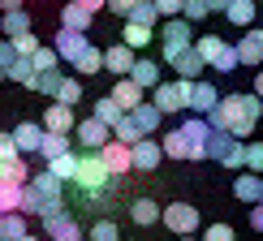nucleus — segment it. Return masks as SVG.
Wrapping results in <instances>:
<instances>
[{"label": "nucleus", "mask_w": 263, "mask_h": 241, "mask_svg": "<svg viewBox=\"0 0 263 241\" xmlns=\"http://www.w3.org/2000/svg\"><path fill=\"white\" fill-rule=\"evenodd\" d=\"M259 116H263L259 95L255 91H233V95H220V104L207 112V125L224 129V134H233V138H250L255 125H259Z\"/></svg>", "instance_id": "1"}, {"label": "nucleus", "mask_w": 263, "mask_h": 241, "mask_svg": "<svg viewBox=\"0 0 263 241\" xmlns=\"http://www.w3.org/2000/svg\"><path fill=\"white\" fill-rule=\"evenodd\" d=\"M207 138H212L207 116H190L185 125L168 129V134L160 138V147H164L168 159H207Z\"/></svg>", "instance_id": "2"}, {"label": "nucleus", "mask_w": 263, "mask_h": 241, "mask_svg": "<svg viewBox=\"0 0 263 241\" xmlns=\"http://www.w3.org/2000/svg\"><path fill=\"white\" fill-rule=\"evenodd\" d=\"M207 159L224 164L229 172H242L246 168V138H233V134H224V129H212V138H207Z\"/></svg>", "instance_id": "3"}, {"label": "nucleus", "mask_w": 263, "mask_h": 241, "mask_svg": "<svg viewBox=\"0 0 263 241\" xmlns=\"http://www.w3.org/2000/svg\"><path fill=\"white\" fill-rule=\"evenodd\" d=\"M73 181H78L86 194H104V190H108V185H112L117 177L104 168L100 151H86V155H78V177H73Z\"/></svg>", "instance_id": "4"}, {"label": "nucleus", "mask_w": 263, "mask_h": 241, "mask_svg": "<svg viewBox=\"0 0 263 241\" xmlns=\"http://www.w3.org/2000/svg\"><path fill=\"white\" fill-rule=\"evenodd\" d=\"M160 43H164V65H173L185 48L194 43V26L185 17H164V30H160Z\"/></svg>", "instance_id": "5"}, {"label": "nucleus", "mask_w": 263, "mask_h": 241, "mask_svg": "<svg viewBox=\"0 0 263 241\" xmlns=\"http://www.w3.org/2000/svg\"><path fill=\"white\" fill-rule=\"evenodd\" d=\"M190 78H173V82H160L156 95H151V104L160 108V112H181V108H190Z\"/></svg>", "instance_id": "6"}, {"label": "nucleus", "mask_w": 263, "mask_h": 241, "mask_svg": "<svg viewBox=\"0 0 263 241\" xmlns=\"http://www.w3.org/2000/svg\"><path fill=\"white\" fill-rule=\"evenodd\" d=\"M160 220L168 233H177V237H194L199 233V207H190V203H168L160 211Z\"/></svg>", "instance_id": "7"}, {"label": "nucleus", "mask_w": 263, "mask_h": 241, "mask_svg": "<svg viewBox=\"0 0 263 241\" xmlns=\"http://www.w3.org/2000/svg\"><path fill=\"white\" fill-rule=\"evenodd\" d=\"M73 142H78L82 151H104L108 142H112V129H108L100 116H86V120L73 125Z\"/></svg>", "instance_id": "8"}, {"label": "nucleus", "mask_w": 263, "mask_h": 241, "mask_svg": "<svg viewBox=\"0 0 263 241\" xmlns=\"http://www.w3.org/2000/svg\"><path fill=\"white\" fill-rule=\"evenodd\" d=\"M129 164H134V172H156L160 164H164V147H160L151 134L138 138L134 147H129Z\"/></svg>", "instance_id": "9"}, {"label": "nucleus", "mask_w": 263, "mask_h": 241, "mask_svg": "<svg viewBox=\"0 0 263 241\" xmlns=\"http://www.w3.org/2000/svg\"><path fill=\"white\" fill-rule=\"evenodd\" d=\"M52 48H57V56H61V61H69V65H73L86 48H91V35H86V30H65V26H61Z\"/></svg>", "instance_id": "10"}, {"label": "nucleus", "mask_w": 263, "mask_h": 241, "mask_svg": "<svg viewBox=\"0 0 263 241\" xmlns=\"http://www.w3.org/2000/svg\"><path fill=\"white\" fill-rule=\"evenodd\" d=\"M43 228H48V241H82V237H86V233H82V224L73 220L69 211L48 215V220H43Z\"/></svg>", "instance_id": "11"}, {"label": "nucleus", "mask_w": 263, "mask_h": 241, "mask_svg": "<svg viewBox=\"0 0 263 241\" xmlns=\"http://www.w3.org/2000/svg\"><path fill=\"white\" fill-rule=\"evenodd\" d=\"M233 48H237V61H242V65L259 69V65H263V30H259V26H250L246 35L233 43Z\"/></svg>", "instance_id": "12"}, {"label": "nucleus", "mask_w": 263, "mask_h": 241, "mask_svg": "<svg viewBox=\"0 0 263 241\" xmlns=\"http://www.w3.org/2000/svg\"><path fill=\"white\" fill-rule=\"evenodd\" d=\"M73 125H78V116H73L69 104H48V112H43V129L48 134H73Z\"/></svg>", "instance_id": "13"}, {"label": "nucleus", "mask_w": 263, "mask_h": 241, "mask_svg": "<svg viewBox=\"0 0 263 241\" xmlns=\"http://www.w3.org/2000/svg\"><path fill=\"white\" fill-rule=\"evenodd\" d=\"M100 159H104V168L112 172V177H125V172H134V164H129V147H125V142H117V138L100 151Z\"/></svg>", "instance_id": "14"}, {"label": "nucleus", "mask_w": 263, "mask_h": 241, "mask_svg": "<svg viewBox=\"0 0 263 241\" xmlns=\"http://www.w3.org/2000/svg\"><path fill=\"white\" fill-rule=\"evenodd\" d=\"M43 134H48L43 125H35V120H22V125L13 129V142H17V151H22V155H39Z\"/></svg>", "instance_id": "15"}, {"label": "nucleus", "mask_w": 263, "mask_h": 241, "mask_svg": "<svg viewBox=\"0 0 263 241\" xmlns=\"http://www.w3.org/2000/svg\"><path fill=\"white\" fill-rule=\"evenodd\" d=\"M129 78H134V82L142 86V91H156V86L164 82V65H160V61H151V56H142V61H134Z\"/></svg>", "instance_id": "16"}, {"label": "nucleus", "mask_w": 263, "mask_h": 241, "mask_svg": "<svg viewBox=\"0 0 263 241\" xmlns=\"http://www.w3.org/2000/svg\"><path fill=\"white\" fill-rule=\"evenodd\" d=\"M216 104H220V91H216L207 78H199V82L190 86V108H194V116H207Z\"/></svg>", "instance_id": "17"}, {"label": "nucleus", "mask_w": 263, "mask_h": 241, "mask_svg": "<svg viewBox=\"0 0 263 241\" xmlns=\"http://www.w3.org/2000/svg\"><path fill=\"white\" fill-rule=\"evenodd\" d=\"M134 48H125V43H117V48H108L104 52V69L108 73H117V78H129V69H134Z\"/></svg>", "instance_id": "18"}, {"label": "nucleus", "mask_w": 263, "mask_h": 241, "mask_svg": "<svg viewBox=\"0 0 263 241\" xmlns=\"http://www.w3.org/2000/svg\"><path fill=\"white\" fill-rule=\"evenodd\" d=\"M91 22H95V13H91V9H82L78 0H69V5L61 9V26L65 30H86V35H91Z\"/></svg>", "instance_id": "19"}, {"label": "nucleus", "mask_w": 263, "mask_h": 241, "mask_svg": "<svg viewBox=\"0 0 263 241\" xmlns=\"http://www.w3.org/2000/svg\"><path fill=\"white\" fill-rule=\"evenodd\" d=\"M168 69H177V78H190V82H199V69H207V61L199 56V48L190 43V48H185L181 56H177V61L168 65Z\"/></svg>", "instance_id": "20"}, {"label": "nucleus", "mask_w": 263, "mask_h": 241, "mask_svg": "<svg viewBox=\"0 0 263 241\" xmlns=\"http://www.w3.org/2000/svg\"><path fill=\"white\" fill-rule=\"evenodd\" d=\"M129 120H134L142 134H156V129H160V120H164V112H160L156 104H147V99H142V104H134V108H129Z\"/></svg>", "instance_id": "21"}, {"label": "nucleus", "mask_w": 263, "mask_h": 241, "mask_svg": "<svg viewBox=\"0 0 263 241\" xmlns=\"http://www.w3.org/2000/svg\"><path fill=\"white\" fill-rule=\"evenodd\" d=\"M255 13H259L255 0H229V9H224V17L233 22V26H242V30L255 26Z\"/></svg>", "instance_id": "22"}, {"label": "nucleus", "mask_w": 263, "mask_h": 241, "mask_svg": "<svg viewBox=\"0 0 263 241\" xmlns=\"http://www.w3.org/2000/svg\"><path fill=\"white\" fill-rule=\"evenodd\" d=\"M0 35H5V39L30 35V13H26V9H9V13L0 17Z\"/></svg>", "instance_id": "23"}, {"label": "nucleus", "mask_w": 263, "mask_h": 241, "mask_svg": "<svg viewBox=\"0 0 263 241\" xmlns=\"http://www.w3.org/2000/svg\"><path fill=\"white\" fill-rule=\"evenodd\" d=\"M0 181H9V185H26V181H30L26 155H13V159H0Z\"/></svg>", "instance_id": "24"}, {"label": "nucleus", "mask_w": 263, "mask_h": 241, "mask_svg": "<svg viewBox=\"0 0 263 241\" xmlns=\"http://www.w3.org/2000/svg\"><path fill=\"white\" fill-rule=\"evenodd\" d=\"M233 194L242 203H259V194H263V177L259 172H242V177L233 181Z\"/></svg>", "instance_id": "25"}, {"label": "nucleus", "mask_w": 263, "mask_h": 241, "mask_svg": "<svg viewBox=\"0 0 263 241\" xmlns=\"http://www.w3.org/2000/svg\"><path fill=\"white\" fill-rule=\"evenodd\" d=\"M112 99H117V104H121L125 112H129L134 104H142V86H138L134 78H117V86H112Z\"/></svg>", "instance_id": "26"}, {"label": "nucleus", "mask_w": 263, "mask_h": 241, "mask_svg": "<svg viewBox=\"0 0 263 241\" xmlns=\"http://www.w3.org/2000/svg\"><path fill=\"white\" fill-rule=\"evenodd\" d=\"M35 78H39L35 61H30V56H17L13 69H9V82H17V86H26V91H35Z\"/></svg>", "instance_id": "27"}, {"label": "nucleus", "mask_w": 263, "mask_h": 241, "mask_svg": "<svg viewBox=\"0 0 263 241\" xmlns=\"http://www.w3.org/2000/svg\"><path fill=\"white\" fill-rule=\"evenodd\" d=\"M151 39H156V30H151V26H138V22H125V30H121V43H125V48L142 52V48H147Z\"/></svg>", "instance_id": "28"}, {"label": "nucleus", "mask_w": 263, "mask_h": 241, "mask_svg": "<svg viewBox=\"0 0 263 241\" xmlns=\"http://www.w3.org/2000/svg\"><path fill=\"white\" fill-rule=\"evenodd\" d=\"M73 69H78V73H86V78H95V73H104V48H95V43H91V48H86L82 56L73 61Z\"/></svg>", "instance_id": "29"}, {"label": "nucleus", "mask_w": 263, "mask_h": 241, "mask_svg": "<svg viewBox=\"0 0 263 241\" xmlns=\"http://www.w3.org/2000/svg\"><path fill=\"white\" fill-rule=\"evenodd\" d=\"M129 220L142 224V228H147V224H160V207L151 203V198H134V203H129Z\"/></svg>", "instance_id": "30"}, {"label": "nucleus", "mask_w": 263, "mask_h": 241, "mask_svg": "<svg viewBox=\"0 0 263 241\" xmlns=\"http://www.w3.org/2000/svg\"><path fill=\"white\" fill-rule=\"evenodd\" d=\"M69 142H73L69 134H43V147H39V155H43V159H48V164H52V159H61V155H65V151H73V147H69Z\"/></svg>", "instance_id": "31"}, {"label": "nucleus", "mask_w": 263, "mask_h": 241, "mask_svg": "<svg viewBox=\"0 0 263 241\" xmlns=\"http://www.w3.org/2000/svg\"><path fill=\"white\" fill-rule=\"evenodd\" d=\"M22 194H26V185H9V181H0V215L22 211Z\"/></svg>", "instance_id": "32"}, {"label": "nucleus", "mask_w": 263, "mask_h": 241, "mask_svg": "<svg viewBox=\"0 0 263 241\" xmlns=\"http://www.w3.org/2000/svg\"><path fill=\"white\" fill-rule=\"evenodd\" d=\"M48 172H52V177H61V181H73V177H78V155H73V151H65L61 159L48 164Z\"/></svg>", "instance_id": "33"}, {"label": "nucleus", "mask_w": 263, "mask_h": 241, "mask_svg": "<svg viewBox=\"0 0 263 241\" xmlns=\"http://www.w3.org/2000/svg\"><path fill=\"white\" fill-rule=\"evenodd\" d=\"M125 22H138V26H151V30H156V22H160V9H156V0H142V5H134Z\"/></svg>", "instance_id": "34"}, {"label": "nucleus", "mask_w": 263, "mask_h": 241, "mask_svg": "<svg viewBox=\"0 0 263 241\" xmlns=\"http://www.w3.org/2000/svg\"><path fill=\"white\" fill-rule=\"evenodd\" d=\"M95 116H100V120H104V125H108V129H112V125H117V120H121V116H125V108H121V104H117V99H112V95H104V99H100V104H95Z\"/></svg>", "instance_id": "35"}, {"label": "nucleus", "mask_w": 263, "mask_h": 241, "mask_svg": "<svg viewBox=\"0 0 263 241\" xmlns=\"http://www.w3.org/2000/svg\"><path fill=\"white\" fill-rule=\"evenodd\" d=\"M112 138H117V142H125V147H134V142H138V138H147V134H142L134 120H129V112H125V116L112 125Z\"/></svg>", "instance_id": "36"}, {"label": "nucleus", "mask_w": 263, "mask_h": 241, "mask_svg": "<svg viewBox=\"0 0 263 241\" xmlns=\"http://www.w3.org/2000/svg\"><path fill=\"white\" fill-rule=\"evenodd\" d=\"M194 48H199V56L207 61V69H212V61L220 56V48H224V39H220V35H199V39H194Z\"/></svg>", "instance_id": "37"}, {"label": "nucleus", "mask_w": 263, "mask_h": 241, "mask_svg": "<svg viewBox=\"0 0 263 241\" xmlns=\"http://www.w3.org/2000/svg\"><path fill=\"white\" fill-rule=\"evenodd\" d=\"M52 99L73 108V104L82 99V82H78V78H61V86H57V95H52Z\"/></svg>", "instance_id": "38"}, {"label": "nucleus", "mask_w": 263, "mask_h": 241, "mask_svg": "<svg viewBox=\"0 0 263 241\" xmlns=\"http://www.w3.org/2000/svg\"><path fill=\"white\" fill-rule=\"evenodd\" d=\"M0 224H5V241H22V237H26V215H22V211L0 215Z\"/></svg>", "instance_id": "39"}, {"label": "nucleus", "mask_w": 263, "mask_h": 241, "mask_svg": "<svg viewBox=\"0 0 263 241\" xmlns=\"http://www.w3.org/2000/svg\"><path fill=\"white\" fill-rule=\"evenodd\" d=\"M86 241H121V228H117L112 220H95L91 233H86Z\"/></svg>", "instance_id": "40"}, {"label": "nucleus", "mask_w": 263, "mask_h": 241, "mask_svg": "<svg viewBox=\"0 0 263 241\" xmlns=\"http://www.w3.org/2000/svg\"><path fill=\"white\" fill-rule=\"evenodd\" d=\"M237 65H242V61H237V48H233V43H224V48H220V56L212 61V69H216V73H233Z\"/></svg>", "instance_id": "41"}, {"label": "nucleus", "mask_w": 263, "mask_h": 241, "mask_svg": "<svg viewBox=\"0 0 263 241\" xmlns=\"http://www.w3.org/2000/svg\"><path fill=\"white\" fill-rule=\"evenodd\" d=\"M61 78H65L61 69H43L39 78H35V91H39V95H57V86H61Z\"/></svg>", "instance_id": "42"}, {"label": "nucleus", "mask_w": 263, "mask_h": 241, "mask_svg": "<svg viewBox=\"0 0 263 241\" xmlns=\"http://www.w3.org/2000/svg\"><path fill=\"white\" fill-rule=\"evenodd\" d=\"M246 172L263 177V142H246Z\"/></svg>", "instance_id": "43"}, {"label": "nucleus", "mask_w": 263, "mask_h": 241, "mask_svg": "<svg viewBox=\"0 0 263 241\" xmlns=\"http://www.w3.org/2000/svg\"><path fill=\"white\" fill-rule=\"evenodd\" d=\"M30 61H35V69H39V73H43V69H57V65H61L57 48H39V52H35V56H30Z\"/></svg>", "instance_id": "44"}, {"label": "nucleus", "mask_w": 263, "mask_h": 241, "mask_svg": "<svg viewBox=\"0 0 263 241\" xmlns=\"http://www.w3.org/2000/svg\"><path fill=\"white\" fill-rule=\"evenodd\" d=\"M203 241H237V233L229 224H207L203 228Z\"/></svg>", "instance_id": "45"}, {"label": "nucleus", "mask_w": 263, "mask_h": 241, "mask_svg": "<svg viewBox=\"0 0 263 241\" xmlns=\"http://www.w3.org/2000/svg\"><path fill=\"white\" fill-rule=\"evenodd\" d=\"M9 43H13L17 56H35V52H39V39L35 35H17V39H9Z\"/></svg>", "instance_id": "46"}, {"label": "nucleus", "mask_w": 263, "mask_h": 241, "mask_svg": "<svg viewBox=\"0 0 263 241\" xmlns=\"http://www.w3.org/2000/svg\"><path fill=\"white\" fill-rule=\"evenodd\" d=\"M207 13H212V9H207L203 0H185V9H181V17H185V22H203Z\"/></svg>", "instance_id": "47"}, {"label": "nucleus", "mask_w": 263, "mask_h": 241, "mask_svg": "<svg viewBox=\"0 0 263 241\" xmlns=\"http://www.w3.org/2000/svg\"><path fill=\"white\" fill-rule=\"evenodd\" d=\"M156 9H160V17H181L185 0H156Z\"/></svg>", "instance_id": "48"}, {"label": "nucleus", "mask_w": 263, "mask_h": 241, "mask_svg": "<svg viewBox=\"0 0 263 241\" xmlns=\"http://www.w3.org/2000/svg\"><path fill=\"white\" fill-rule=\"evenodd\" d=\"M13 61H17V52H13V43H9V39H0V69H13Z\"/></svg>", "instance_id": "49"}, {"label": "nucleus", "mask_w": 263, "mask_h": 241, "mask_svg": "<svg viewBox=\"0 0 263 241\" xmlns=\"http://www.w3.org/2000/svg\"><path fill=\"white\" fill-rule=\"evenodd\" d=\"M13 155H22L17 142H13V134H0V159H13Z\"/></svg>", "instance_id": "50"}, {"label": "nucleus", "mask_w": 263, "mask_h": 241, "mask_svg": "<svg viewBox=\"0 0 263 241\" xmlns=\"http://www.w3.org/2000/svg\"><path fill=\"white\" fill-rule=\"evenodd\" d=\"M134 5H142V0H108V9H112L117 17H129V9Z\"/></svg>", "instance_id": "51"}, {"label": "nucleus", "mask_w": 263, "mask_h": 241, "mask_svg": "<svg viewBox=\"0 0 263 241\" xmlns=\"http://www.w3.org/2000/svg\"><path fill=\"white\" fill-rule=\"evenodd\" d=\"M250 228H255V233H263V203L250 207Z\"/></svg>", "instance_id": "52"}, {"label": "nucleus", "mask_w": 263, "mask_h": 241, "mask_svg": "<svg viewBox=\"0 0 263 241\" xmlns=\"http://www.w3.org/2000/svg\"><path fill=\"white\" fill-rule=\"evenodd\" d=\"M203 5L212 9V13H224V9H229V0H203Z\"/></svg>", "instance_id": "53"}, {"label": "nucleus", "mask_w": 263, "mask_h": 241, "mask_svg": "<svg viewBox=\"0 0 263 241\" xmlns=\"http://www.w3.org/2000/svg\"><path fill=\"white\" fill-rule=\"evenodd\" d=\"M78 5H82V9H91V13H95V9H108V0H78Z\"/></svg>", "instance_id": "54"}, {"label": "nucleus", "mask_w": 263, "mask_h": 241, "mask_svg": "<svg viewBox=\"0 0 263 241\" xmlns=\"http://www.w3.org/2000/svg\"><path fill=\"white\" fill-rule=\"evenodd\" d=\"M26 0H0V13H9V9H22Z\"/></svg>", "instance_id": "55"}, {"label": "nucleus", "mask_w": 263, "mask_h": 241, "mask_svg": "<svg viewBox=\"0 0 263 241\" xmlns=\"http://www.w3.org/2000/svg\"><path fill=\"white\" fill-rule=\"evenodd\" d=\"M255 95H259V99H263V69L255 73Z\"/></svg>", "instance_id": "56"}, {"label": "nucleus", "mask_w": 263, "mask_h": 241, "mask_svg": "<svg viewBox=\"0 0 263 241\" xmlns=\"http://www.w3.org/2000/svg\"><path fill=\"white\" fill-rule=\"evenodd\" d=\"M22 241H39V237H30V233H26V237H22Z\"/></svg>", "instance_id": "57"}, {"label": "nucleus", "mask_w": 263, "mask_h": 241, "mask_svg": "<svg viewBox=\"0 0 263 241\" xmlns=\"http://www.w3.org/2000/svg\"><path fill=\"white\" fill-rule=\"evenodd\" d=\"M0 241H5V224H0Z\"/></svg>", "instance_id": "58"}, {"label": "nucleus", "mask_w": 263, "mask_h": 241, "mask_svg": "<svg viewBox=\"0 0 263 241\" xmlns=\"http://www.w3.org/2000/svg\"><path fill=\"white\" fill-rule=\"evenodd\" d=\"M177 241H194V237H177Z\"/></svg>", "instance_id": "59"}, {"label": "nucleus", "mask_w": 263, "mask_h": 241, "mask_svg": "<svg viewBox=\"0 0 263 241\" xmlns=\"http://www.w3.org/2000/svg\"><path fill=\"white\" fill-rule=\"evenodd\" d=\"M259 203H263V194H259Z\"/></svg>", "instance_id": "60"}, {"label": "nucleus", "mask_w": 263, "mask_h": 241, "mask_svg": "<svg viewBox=\"0 0 263 241\" xmlns=\"http://www.w3.org/2000/svg\"><path fill=\"white\" fill-rule=\"evenodd\" d=\"M259 5H263V0H259Z\"/></svg>", "instance_id": "61"}]
</instances>
